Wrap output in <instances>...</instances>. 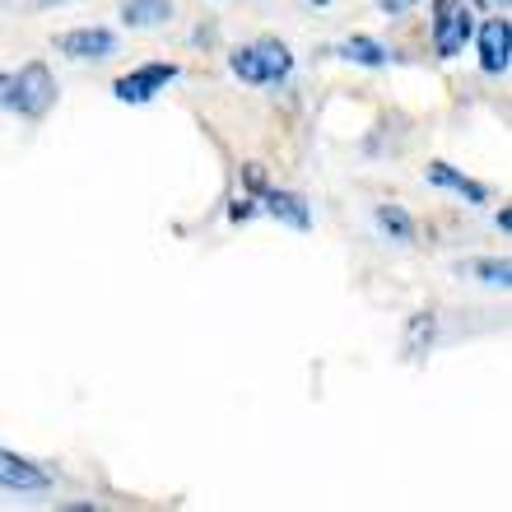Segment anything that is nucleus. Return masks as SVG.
Returning <instances> with one entry per match:
<instances>
[{"label":"nucleus","mask_w":512,"mask_h":512,"mask_svg":"<svg viewBox=\"0 0 512 512\" xmlns=\"http://www.w3.org/2000/svg\"><path fill=\"white\" fill-rule=\"evenodd\" d=\"M233 75L247 84H275L284 80L289 70H294V56L284 42H256V47H243V52H233Z\"/></svg>","instance_id":"nucleus-1"},{"label":"nucleus","mask_w":512,"mask_h":512,"mask_svg":"<svg viewBox=\"0 0 512 512\" xmlns=\"http://www.w3.org/2000/svg\"><path fill=\"white\" fill-rule=\"evenodd\" d=\"M475 33V14L466 0H433V52L457 56Z\"/></svg>","instance_id":"nucleus-2"},{"label":"nucleus","mask_w":512,"mask_h":512,"mask_svg":"<svg viewBox=\"0 0 512 512\" xmlns=\"http://www.w3.org/2000/svg\"><path fill=\"white\" fill-rule=\"evenodd\" d=\"M56 103V84L47 75V66H24L14 75V108L10 112H24V117H42V112Z\"/></svg>","instance_id":"nucleus-3"},{"label":"nucleus","mask_w":512,"mask_h":512,"mask_svg":"<svg viewBox=\"0 0 512 512\" xmlns=\"http://www.w3.org/2000/svg\"><path fill=\"white\" fill-rule=\"evenodd\" d=\"M173 80H177V66H168V61H149V66L122 75V80L112 84V94H117V103H149L163 84H173Z\"/></svg>","instance_id":"nucleus-4"},{"label":"nucleus","mask_w":512,"mask_h":512,"mask_svg":"<svg viewBox=\"0 0 512 512\" xmlns=\"http://www.w3.org/2000/svg\"><path fill=\"white\" fill-rule=\"evenodd\" d=\"M508 66H512V24L503 14H494L480 28V70L485 75H508Z\"/></svg>","instance_id":"nucleus-5"},{"label":"nucleus","mask_w":512,"mask_h":512,"mask_svg":"<svg viewBox=\"0 0 512 512\" xmlns=\"http://www.w3.org/2000/svg\"><path fill=\"white\" fill-rule=\"evenodd\" d=\"M56 47L66 56H75V61H103V56L117 52V38L108 28H70V33L56 38Z\"/></svg>","instance_id":"nucleus-6"},{"label":"nucleus","mask_w":512,"mask_h":512,"mask_svg":"<svg viewBox=\"0 0 512 512\" xmlns=\"http://www.w3.org/2000/svg\"><path fill=\"white\" fill-rule=\"evenodd\" d=\"M47 485H52V480H47L42 466H33V461L14 457V452L0 447V489H14V494H38V489H47Z\"/></svg>","instance_id":"nucleus-7"},{"label":"nucleus","mask_w":512,"mask_h":512,"mask_svg":"<svg viewBox=\"0 0 512 512\" xmlns=\"http://www.w3.org/2000/svg\"><path fill=\"white\" fill-rule=\"evenodd\" d=\"M261 201H266L270 215L280 219V224H289V229H298V233L312 229V210L303 205V196H294V191H266Z\"/></svg>","instance_id":"nucleus-8"},{"label":"nucleus","mask_w":512,"mask_h":512,"mask_svg":"<svg viewBox=\"0 0 512 512\" xmlns=\"http://www.w3.org/2000/svg\"><path fill=\"white\" fill-rule=\"evenodd\" d=\"M429 182H433V187H443V191H457L466 205H485L489 201V191L480 187V182H471L466 173L447 168V163H433V168H429Z\"/></svg>","instance_id":"nucleus-9"},{"label":"nucleus","mask_w":512,"mask_h":512,"mask_svg":"<svg viewBox=\"0 0 512 512\" xmlns=\"http://www.w3.org/2000/svg\"><path fill=\"white\" fill-rule=\"evenodd\" d=\"M168 14H173L168 0H122L126 28H159V24H168Z\"/></svg>","instance_id":"nucleus-10"},{"label":"nucleus","mask_w":512,"mask_h":512,"mask_svg":"<svg viewBox=\"0 0 512 512\" xmlns=\"http://www.w3.org/2000/svg\"><path fill=\"white\" fill-rule=\"evenodd\" d=\"M378 229L391 243H415V219L405 215L401 205H378Z\"/></svg>","instance_id":"nucleus-11"},{"label":"nucleus","mask_w":512,"mask_h":512,"mask_svg":"<svg viewBox=\"0 0 512 512\" xmlns=\"http://www.w3.org/2000/svg\"><path fill=\"white\" fill-rule=\"evenodd\" d=\"M340 56L345 61H354V66H368V70H382L387 66V47L373 38H350L345 47H340Z\"/></svg>","instance_id":"nucleus-12"},{"label":"nucleus","mask_w":512,"mask_h":512,"mask_svg":"<svg viewBox=\"0 0 512 512\" xmlns=\"http://www.w3.org/2000/svg\"><path fill=\"white\" fill-rule=\"evenodd\" d=\"M466 270H471L475 280L499 284V289H508V280H512V266H508V261H466Z\"/></svg>","instance_id":"nucleus-13"},{"label":"nucleus","mask_w":512,"mask_h":512,"mask_svg":"<svg viewBox=\"0 0 512 512\" xmlns=\"http://www.w3.org/2000/svg\"><path fill=\"white\" fill-rule=\"evenodd\" d=\"M0 108H14V75H0Z\"/></svg>","instance_id":"nucleus-14"},{"label":"nucleus","mask_w":512,"mask_h":512,"mask_svg":"<svg viewBox=\"0 0 512 512\" xmlns=\"http://www.w3.org/2000/svg\"><path fill=\"white\" fill-rule=\"evenodd\" d=\"M229 215H233V219H252V215H256V205H252V201H233V205H229Z\"/></svg>","instance_id":"nucleus-15"},{"label":"nucleus","mask_w":512,"mask_h":512,"mask_svg":"<svg viewBox=\"0 0 512 512\" xmlns=\"http://www.w3.org/2000/svg\"><path fill=\"white\" fill-rule=\"evenodd\" d=\"M378 5H382L387 14H405L410 5H419V0H378Z\"/></svg>","instance_id":"nucleus-16"},{"label":"nucleus","mask_w":512,"mask_h":512,"mask_svg":"<svg viewBox=\"0 0 512 512\" xmlns=\"http://www.w3.org/2000/svg\"><path fill=\"white\" fill-rule=\"evenodd\" d=\"M247 187H252V191H266V173H261L256 163H252V168H247Z\"/></svg>","instance_id":"nucleus-17"},{"label":"nucleus","mask_w":512,"mask_h":512,"mask_svg":"<svg viewBox=\"0 0 512 512\" xmlns=\"http://www.w3.org/2000/svg\"><path fill=\"white\" fill-rule=\"evenodd\" d=\"M33 5H38V10H47V5H66V0H33Z\"/></svg>","instance_id":"nucleus-18"},{"label":"nucleus","mask_w":512,"mask_h":512,"mask_svg":"<svg viewBox=\"0 0 512 512\" xmlns=\"http://www.w3.org/2000/svg\"><path fill=\"white\" fill-rule=\"evenodd\" d=\"M312 5H331V0H312Z\"/></svg>","instance_id":"nucleus-19"}]
</instances>
